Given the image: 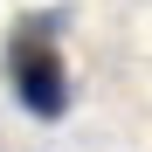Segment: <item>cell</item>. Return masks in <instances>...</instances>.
<instances>
[{"mask_svg":"<svg viewBox=\"0 0 152 152\" xmlns=\"http://www.w3.org/2000/svg\"><path fill=\"white\" fill-rule=\"evenodd\" d=\"M7 90L14 104L56 124L69 111V62H62V14H21L7 35Z\"/></svg>","mask_w":152,"mask_h":152,"instance_id":"6da1fadb","label":"cell"}]
</instances>
